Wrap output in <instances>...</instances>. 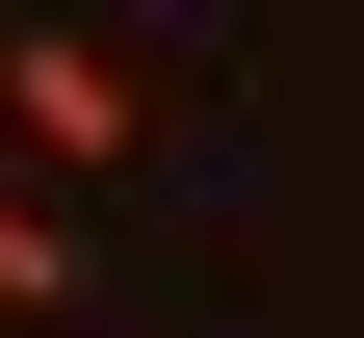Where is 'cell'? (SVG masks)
<instances>
[{"label":"cell","instance_id":"6da1fadb","mask_svg":"<svg viewBox=\"0 0 364 338\" xmlns=\"http://www.w3.org/2000/svg\"><path fill=\"white\" fill-rule=\"evenodd\" d=\"M156 105H182L156 26H0V182H53V208H78V182L156 157Z\"/></svg>","mask_w":364,"mask_h":338},{"label":"cell","instance_id":"7a4b0ae2","mask_svg":"<svg viewBox=\"0 0 364 338\" xmlns=\"http://www.w3.org/2000/svg\"><path fill=\"white\" fill-rule=\"evenodd\" d=\"M0 312H26V338H78V312H105V234H78L53 182H0Z\"/></svg>","mask_w":364,"mask_h":338}]
</instances>
